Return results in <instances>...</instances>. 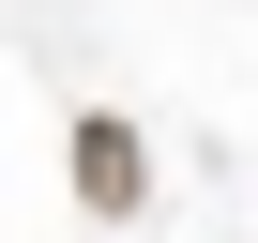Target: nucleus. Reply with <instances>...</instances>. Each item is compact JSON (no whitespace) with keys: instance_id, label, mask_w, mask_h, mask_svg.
I'll return each instance as SVG.
<instances>
[{"instance_id":"f257e3e1","label":"nucleus","mask_w":258,"mask_h":243,"mask_svg":"<svg viewBox=\"0 0 258 243\" xmlns=\"http://www.w3.org/2000/svg\"><path fill=\"white\" fill-rule=\"evenodd\" d=\"M76 198H91L106 228L152 198V152H137V122H121V106H91V122H76Z\"/></svg>"}]
</instances>
